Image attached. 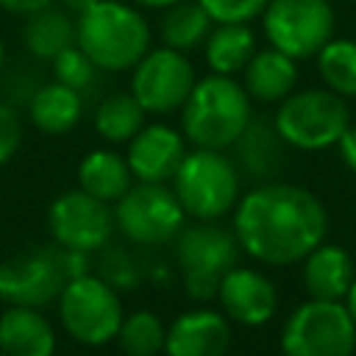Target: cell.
Masks as SVG:
<instances>
[{
    "label": "cell",
    "mask_w": 356,
    "mask_h": 356,
    "mask_svg": "<svg viewBox=\"0 0 356 356\" xmlns=\"http://www.w3.org/2000/svg\"><path fill=\"white\" fill-rule=\"evenodd\" d=\"M328 231V214L317 195L295 184H261L236 200L234 236L245 253L264 264H295L312 253Z\"/></svg>",
    "instance_id": "cell-1"
},
{
    "label": "cell",
    "mask_w": 356,
    "mask_h": 356,
    "mask_svg": "<svg viewBox=\"0 0 356 356\" xmlns=\"http://www.w3.org/2000/svg\"><path fill=\"white\" fill-rule=\"evenodd\" d=\"M150 39L145 14L122 0H97L75 17V44L106 72L134 70L150 50Z\"/></svg>",
    "instance_id": "cell-2"
},
{
    "label": "cell",
    "mask_w": 356,
    "mask_h": 356,
    "mask_svg": "<svg viewBox=\"0 0 356 356\" xmlns=\"http://www.w3.org/2000/svg\"><path fill=\"white\" fill-rule=\"evenodd\" d=\"M250 95L234 75L211 72L197 78L181 106V134L195 147L225 150L250 122Z\"/></svg>",
    "instance_id": "cell-3"
},
{
    "label": "cell",
    "mask_w": 356,
    "mask_h": 356,
    "mask_svg": "<svg viewBox=\"0 0 356 356\" xmlns=\"http://www.w3.org/2000/svg\"><path fill=\"white\" fill-rule=\"evenodd\" d=\"M172 184L184 211L195 220H220L239 200V172L222 150L195 147L178 164Z\"/></svg>",
    "instance_id": "cell-4"
},
{
    "label": "cell",
    "mask_w": 356,
    "mask_h": 356,
    "mask_svg": "<svg viewBox=\"0 0 356 356\" xmlns=\"http://www.w3.org/2000/svg\"><path fill=\"white\" fill-rule=\"evenodd\" d=\"M273 125L286 145L323 150L337 145L342 131L350 125V111L345 97L331 89H303L281 100Z\"/></svg>",
    "instance_id": "cell-5"
},
{
    "label": "cell",
    "mask_w": 356,
    "mask_h": 356,
    "mask_svg": "<svg viewBox=\"0 0 356 356\" xmlns=\"http://www.w3.org/2000/svg\"><path fill=\"white\" fill-rule=\"evenodd\" d=\"M284 356H353L356 323L342 300L309 298L281 331Z\"/></svg>",
    "instance_id": "cell-6"
},
{
    "label": "cell",
    "mask_w": 356,
    "mask_h": 356,
    "mask_svg": "<svg viewBox=\"0 0 356 356\" xmlns=\"http://www.w3.org/2000/svg\"><path fill=\"white\" fill-rule=\"evenodd\" d=\"M334 22L328 0H267L261 14L270 47L295 61L317 56L334 39Z\"/></svg>",
    "instance_id": "cell-7"
},
{
    "label": "cell",
    "mask_w": 356,
    "mask_h": 356,
    "mask_svg": "<svg viewBox=\"0 0 356 356\" xmlns=\"http://www.w3.org/2000/svg\"><path fill=\"white\" fill-rule=\"evenodd\" d=\"M178 267L184 286L189 298L209 300L217 295L222 275L236 267L239 261V242L231 231H222L211 225V220H203L186 231H181L175 245Z\"/></svg>",
    "instance_id": "cell-8"
},
{
    "label": "cell",
    "mask_w": 356,
    "mask_h": 356,
    "mask_svg": "<svg viewBox=\"0 0 356 356\" xmlns=\"http://www.w3.org/2000/svg\"><path fill=\"white\" fill-rule=\"evenodd\" d=\"M58 314L67 334L83 345H106L122 325L117 292L95 275H72L58 295Z\"/></svg>",
    "instance_id": "cell-9"
},
{
    "label": "cell",
    "mask_w": 356,
    "mask_h": 356,
    "mask_svg": "<svg viewBox=\"0 0 356 356\" xmlns=\"http://www.w3.org/2000/svg\"><path fill=\"white\" fill-rule=\"evenodd\" d=\"M184 206L164 184L139 181L117 200L114 225L139 245H159L178 236L184 225Z\"/></svg>",
    "instance_id": "cell-10"
},
{
    "label": "cell",
    "mask_w": 356,
    "mask_h": 356,
    "mask_svg": "<svg viewBox=\"0 0 356 356\" xmlns=\"http://www.w3.org/2000/svg\"><path fill=\"white\" fill-rule=\"evenodd\" d=\"M195 81L197 75L186 53L161 44L150 47L134 67L131 95L139 100L145 114H170L186 103Z\"/></svg>",
    "instance_id": "cell-11"
},
{
    "label": "cell",
    "mask_w": 356,
    "mask_h": 356,
    "mask_svg": "<svg viewBox=\"0 0 356 356\" xmlns=\"http://www.w3.org/2000/svg\"><path fill=\"white\" fill-rule=\"evenodd\" d=\"M67 259L53 248H36L0 261V300L39 309L56 300L67 284Z\"/></svg>",
    "instance_id": "cell-12"
},
{
    "label": "cell",
    "mask_w": 356,
    "mask_h": 356,
    "mask_svg": "<svg viewBox=\"0 0 356 356\" xmlns=\"http://www.w3.org/2000/svg\"><path fill=\"white\" fill-rule=\"evenodd\" d=\"M50 234L67 253H89L108 242L114 231V217L108 203L97 200L95 195L75 189L64 192L53 200L50 214Z\"/></svg>",
    "instance_id": "cell-13"
},
{
    "label": "cell",
    "mask_w": 356,
    "mask_h": 356,
    "mask_svg": "<svg viewBox=\"0 0 356 356\" xmlns=\"http://www.w3.org/2000/svg\"><path fill=\"white\" fill-rule=\"evenodd\" d=\"M184 156H186L184 136L175 128L156 122V125H142L139 134L128 142L125 161L136 181L164 184L175 175Z\"/></svg>",
    "instance_id": "cell-14"
},
{
    "label": "cell",
    "mask_w": 356,
    "mask_h": 356,
    "mask_svg": "<svg viewBox=\"0 0 356 356\" xmlns=\"http://www.w3.org/2000/svg\"><path fill=\"white\" fill-rule=\"evenodd\" d=\"M222 312L242 325H261L275 314L278 295L267 275L248 267H231L217 289Z\"/></svg>",
    "instance_id": "cell-15"
},
{
    "label": "cell",
    "mask_w": 356,
    "mask_h": 356,
    "mask_svg": "<svg viewBox=\"0 0 356 356\" xmlns=\"http://www.w3.org/2000/svg\"><path fill=\"white\" fill-rule=\"evenodd\" d=\"M231 345V328L222 314L195 309L172 320L167 328V356H225Z\"/></svg>",
    "instance_id": "cell-16"
},
{
    "label": "cell",
    "mask_w": 356,
    "mask_h": 356,
    "mask_svg": "<svg viewBox=\"0 0 356 356\" xmlns=\"http://www.w3.org/2000/svg\"><path fill=\"white\" fill-rule=\"evenodd\" d=\"M0 350L8 356H53V325L31 306H8L0 314Z\"/></svg>",
    "instance_id": "cell-17"
},
{
    "label": "cell",
    "mask_w": 356,
    "mask_h": 356,
    "mask_svg": "<svg viewBox=\"0 0 356 356\" xmlns=\"http://www.w3.org/2000/svg\"><path fill=\"white\" fill-rule=\"evenodd\" d=\"M353 278V261L337 245L320 242L303 259V286L314 300H345Z\"/></svg>",
    "instance_id": "cell-18"
},
{
    "label": "cell",
    "mask_w": 356,
    "mask_h": 356,
    "mask_svg": "<svg viewBox=\"0 0 356 356\" xmlns=\"http://www.w3.org/2000/svg\"><path fill=\"white\" fill-rule=\"evenodd\" d=\"M242 72H245V83H242L245 92L259 103H278L286 95H292L298 83L295 58H289L275 47L256 50Z\"/></svg>",
    "instance_id": "cell-19"
},
{
    "label": "cell",
    "mask_w": 356,
    "mask_h": 356,
    "mask_svg": "<svg viewBox=\"0 0 356 356\" xmlns=\"http://www.w3.org/2000/svg\"><path fill=\"white\" fill-rule=\"evenodd\" d=\"M22 44L33 58L53 61L61 50L75 44V17L64 6H44L25 17Z\"/></svg>",
    "instance_id": "cell-20"
},
{
    "label": "cell",
    "mask_w": 356,
    "mask_h": 356,
    "mask_svg": "<svg viewBox=\"0 0 356 356\" xmlns=\"http://www.w3.org/2000/svg\"><path fill=\"white\" fill-rule=\"evenodd\" d=\"M28 114H31V122L42 134L58 136V134H67L78 125V120L83 114V100H81L78 89L53 81V83L39 86L31 95Z\"/></svg>",
    "instance_id": "cell-21"
},
{
    "label": "cell",
    "mask_w": 356,
    "mask_h": 356,
    "mask_svg": "<svg viewBox=\"0 0 356 356\" xmlns=\"http://www.w3.org/2000/svg\"><path fill=\"white\" fill-rule=\"evenodd\" d=\"M78 184L83 192L95 195L103 203H117L134 184L128 161L114 150H92L78 167Z\"/></svg>",
    "instance_id": "cell-22"
},
{
    "label": "cell",
    "mask_w": 356,
    "mask_h": 356,
    "mask_svg": "<svg viewBox=\"0 0 356 356\" xmlns=\"http://www.w3.org/2000/svg\"><path fill=\"white\" fill-rule=\"evenodd\" d=\"M253 53H256V36L245 22L211 25V31L203 42V56H206L209 70L220 72V75L242 72Z\"/></svg>",
    "instance_id": "cell-23"
},
{
    "label": "cell",
    "mask_w": 356,
    "mask_h": 356,
    "mask_svg": "<svg viewBox=\"0 0 356 356\" xmlns=\"http://www.w3.org/2000/svg\"><path fill=\"white\" fill-rule=\"evenodd\" d=\"M211 19L209 14L200 8V3H175L170 8H164L161 14V22H159V36H161V44L172 47V50H181V53H189L195 47H200L211 31Z\"/></svg>",
    "instance_id": "cell-24"
},
{
    "label": "cell",
    "mask_w": 356,
    "mask_h": 356,
    "mask_svg": "<svg viewBox=\"0 0 356 356\" xmlns=\"http://www.w3.org/2000/svg\"><path fill=\"white\" fill-rule=\"evenodd\" d=\"M145 125V108L131 92H117L100 100L95 111V128L106 142H131Z\"/></svg>",
    "instance_id": "cell-25"
},
{
    "label": "cell",
    "mask_w": 356,
    "mask_h": 356,
    "mask_svg": "<svg viewBox=\"0 0 356 356\" xmlns=\"http://www.w3.org/2000/svg\"><path fill=\"white\" fill-rule=\"evenodd\" d=\"M281 142L284 139L275 125H267L264 120H250L234 145L239 147V159L250 172L270 175L281 161Z\"/></svg>",
    "instance_id": "cell-26"
},
{
    "label": "cell",
    "mask_w": 356,
    "mask_h": 356,
    "mask_svg": "<svg viewBox=\"0 0 356 356\" xmlns=\"http://www.w3.org/2000/svg\"><path fill=\"white\" fill-rule=\"evenodd\" d=\"M317 70L331 92L342 97H356V42L331 39L317 53Z\"/></svg>",
    "instance_id": "cell-27"
},
{
    "label": "cell",
    "mask_w": 356,
    "mask_h": 356,
    "mask_svg": "<svg viewBox=\"0 0 356 356\" xmlns=\"http://www.w3.org/2000/svg\"><path fill=\"white\" fill-rule=\"evenodd\" d=\"M117 339L125 356H159V350H164L167 328L153 312H134L131 317H122Z\"/></svg>",
    "instance_id": "cell-28"
},
{
    "label": "cell",
    "mask_w": 356,
    "mask_h": 356,
    "mask_svg": "<svg viewBox=\"0 0 356 356\" xmlns=\"http://www.w3.org/2000/svg\"><path fill=\"white\" fill-rule=\"evenodd\" d=\"M50 64H53L56 81H58V83H67V86H72V89H78V92L89 89V86L97 81V72H100V70L95 67V61H92L78 44L61 50Z\"/></svg>",
    "instance_id": "cell-29"
},
{
    "label": "cell",
    "mask_w": 356,
    "mask_h": 356,
    "mask_svg": "<svg viewBox=\"0 0 356 356\" xmlns=\"http://www.w3.org/2000/svg\"><path fill=\"white\" fill-rule=\"evenodd\" d=\"M197 3L214 25H222V22H245L248 25L250 19L261 17L267 8V0H197Z\"/></svg>",
    "instance_id": "cell-30"
},
{
    "label": "cell",
    "mask_w": 356,
    "mask_h": 356,
    "mask_svg": "<svg viewBox=\"0 0 356 356\" xmlns=\"http://www.w3.org/2000/svg\"><path fill=\"white\" fill-rule=\"evenodd\" d=\"M22 142V122H19V114L0 100V164H6L17 147Z\"/></svg>",
    "instance_id": "cell-31"
},
{
    "label": "cell",
    "mask_w": 356,
    "mask_h": 356,
    "mask_svg": "<svg viewBox=\"0 0 356 356\" xmlns=\"http://www.w3.org/2000/svg\"><path fill=\"white\" fill-rule=\"evenodd\" d=\"M337 145H339L342 161L356 172V125H348V128L342 131V136L337 139Z\"/></svg>",
    "instance_id": "cell-32"
},
{
    "label": "cell",
    "mask_w": 356,
    "mask_h": 356,
    "mask_svg": "<svg viewBox=\"0 0 356 356\" xmlns=\"http://www.w3.org/2000/svg\"><path fill=\"white\" fill-rule=\"evenodd\" d=\"M50 3H56V0H0V8L8 14H17V17H28Z\"/></svg>",
    "instance_id": "cell-33"
},
{
    "label": "cell",
    "mask_w": 356,
    "mask_h": 356,
    "mask_svg": "<svg viewBox=\"0 0 356 356\" xmlns=\"http://www.w3.org/2000/svg\"><path fill=\"white\" fill-rule=\"evenodd\" d=\"M97 0H61V6L72 14V17H78V14H83L86 8H92Z\"/></svg>",
    "instance_id": "cell-34"
},
{
    "label": "cell",
    "mask_w": 356,
    "mask_h": 356,
    "mask_svg": "<svg viewBox=\"0 0 356 356\" xmlns=\"http://www.w3.org/2000/svg\"><path fill=\"white\" fill-rule=\"evenodd\" d=\"M175 3H181V0H134V6H142V8H170V6H175Z\"/></svg>",
    "instance_id": "cell-35"
},
{
    "label": "cell",
    "mask_w": 356,
    "mask_h": 356,
    "mask_svg": "<svg viewBox=\"0 0 356 356\" xmlns=\"http://www.w3.org/2000/svg\"><path fill=\"white\" fill-rule=\"evenodd\" d=\"M345 309L350 312V317H353V323H356V278H353V284H350V289H348V295H345Z\"/></svg>",
    "instance_id": "cell-36"
},
{
    "label": "cell",
    "mask_w": 356,
    "mask_h": 356,
    "mask_svg": "<svg viewBox=\"0 0 356 356\" xmlns=\"http://www.w3.org/2000/svg\"><path fill=\"white\" fill-rule=\"evenodd\" d=\"M3 64H6V47H3V39H0V78H3Z\"/></svg>",
    "instance_id": "cell-37"
},
{
    "label": "cell",
    "mask_w": 356,
    "mask_h": 356,
    "mask_svg": "<svg viewBox=\"0 0 356 356\" xmlns=\"http://www.w3.org/2000/svg\"><path fill=\"white\" fill-rule=\"evenodd\" d=\"M0 356H8V353H3V350H0Z\"/></svg>",
    "instance_id": "cell-38"
}]
</instances>
